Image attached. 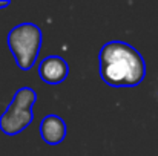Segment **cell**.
<instances>
[{"mask_svg":"<svg viewBox=\"0 0 158 156\" xmlns=\"http://www.w3.org/2000/svg\"><path fill=\"white\" fill-rule=\"evenodd\" d=\"M100 74L109 86L134 87L143 81L146 64L143 57L131 45L110 42L100 52Z\"/></svg>","mask_w":158,"mask_h":156,"instance_id":"1","label":"cell"},{"mask_svg":"<svg viewBox=\"0 0 158 156\" xmlns=\"http://www.w3.org/2000/svg\"><path fill=\"white\" fill-rule=\"evenodd\" d=\"M8 45L17 66L23 70H28L34 66L39 57L42 46V31L32 23H22L8 34Z\"/></svg>","mask_w":158,"mask_h":156,"instance_id":"2","label":"cell"},{"mask_svg":"<svg viewBox=\"0 0 158 156\" xmlns=\"http://www.w3.org/2000/svg\"><path fill=\"white\" fill-rule=\"evenodd\" d=\"M37 95L29 87H22L15 92L12 103L8 106L6 112L0 116V129L3 133L14 136L25 130L31 121L34 119L32 115V104L35 103Z\"/></svg>","mask_w":158,"mask_h":156,"instance_id":"3","label":"cell"},{"mask_svg":"<svg viewBox=\"0 0 158 156\" xmlns=\"http://www.w3.org/2000/svg\"><path fill=\"white\" fill-rule=\"evenodd\" d=\"M68 70L69 69L66 61L58 55H51L45 58L39 66L40 78L48 84H60L61 81H64V78L68 77Z\"/></svg>","mask_w":158,"mask_h":156,"instance_id":"4","label":"cell"},{"mask_svg":"<svg viewBox=\"0 0 158 156\" xmlns=\"http://www.w3.org/2000/svg\"><path fill=\"white\" fill-rule=\"evenodd\" d=\"M40 135L45 142H48L51 146H57L64 139L66 124L60 116L48 115L46 118H43V121L40 124Z\"/></svg>","mask_w":158,"mask_h":156,"instance_id":"5","label":"cell"},{"mask_svg":"<svg viewBox=\"0 0 158 156\" xmlns=\"http://www.w3.org/2000/svg\"><path fill=\"white\" fill-rule=\"evenodd\" d=\"M8 5H9V3H8V2H3V3H2V2H0V8H5V6H8Z\"/></svg>","mask_w":158,"mask_h":156,"instance_id":"6","label":"cell"}]
</instances>
